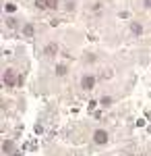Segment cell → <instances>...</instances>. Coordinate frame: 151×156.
<instances>
[{
	"label": "cell",
	"mask_w": 151,
	"mask_h": 156,
	"mask_svg": "<svg viewBox=\"0 0 151 156\" xmlns=\"http://www.w3.org/2000/svg\"><path fill=\"white\" fill-rule=\"evenodd\" d=\"M66 73H69V67L66 65H56V75L58 77H64Z\"/></svg>",
	"instance_id": "8"
},
{
	"label": "cell",
	"mask_w": 151,
	"mask_h": 156,
	"mask_svg": "<svg viewBox=\"0 0 151 156\" xmlns=\"http://www.w3.org/2000/svg\"><path fill=\"white\" fill-rule=\"evenodd\" d=\"M2 83L6 87H15L17 85V75H15V69H6L2 73Z\"/></svg>",
	"instance_id": "1"
},
{
	"label": "cell",
	"mask_w": 151,
	"mask_h": 156,
	"mask_svg": "<svg viewBox=\"0 0 151 156\" xmlns=\"http://www.w3.org/2000/svg\"><path fill=\"white\" fill-rule=\"evenodd\" d=\"M2 152H4V154H15V142H12V140H4V142H2Z\"/></svg>",
	"instance_id": "4"
},
{
	"label": "cell",
	"mask_w": 151,
	"mask_h": 156,
	"mask_svg": "<svg viewBox=\"0 0 151 156\" xmlns=\"http://www.w3.org/2000/svg\"><path fill=\"white\" fill-rule=\"evenodd\" d=\"M23 36H25V37H33V36H35L33 23H25V25H23Z\"/></svg>",
	"instance_id": "6"
},
{
	"label": "cell",
	"mask_w": 151,
	"mask_h": 156,
	"mask_svg": "<svg viewBox=\"0 0 151 156\" xmlns=\"http://www.w3.org/2000/svg\"><path fill=\"white\" fill-rule=\"evenodd\" d=\"M85 62H95V56H93V54H87V56H85Z\"/></svg>",
	"instance_id": "12"
},
{
	"label": "cell",
	"mask_w": 151,
	"mask_h": 156,
	"mask_svg": "<svg viewBox=\"0 0 151 156\" xmlns=\"http://www.w3.org/2000/svg\"><path fill=\"white\" fill-rule=\"evenodd\" d=\"M44 54H46V56H54V54H58V44H54V42L48 44L46 48H44Z\"/></svg>",
	"instance_id": "5"
},
{
	"label": "cell",
	"mask_w": 151,
	"mask_h": 156,
	"mask_svg": "<svg viewBox=\"0 0 151 156\" xmlns=\"http://www.w3.org/2000/svg\"><path fill=\"white\" fill-rule=\"evenodd\" d=\"M6 23H8V27H17V19L8 17V19H6Z\"/></svg>",
	"instance_id": "11"
},
{
	"label": "cell",
	"mask_w": 151,
	"mask_h": 156,
	"mask_svg": "<svg viewBox=\"0 0 151 156\" xmlns=\"http://www.w3.org/2000/svg\"><path fill=\"white\" fill-rule=\"evenodd\" d=\"M143 6L145 9H151V0H143Z\"/></svg>",
	"instance_id": "14"
},
{
	"label": "cell",
	"mask_w": 151,
	"mask_h": 156,
	"mask_svg": "<svg viewBox=\"0 0 151 156\" xmlns=\"http://www.w3.org/2000/svg\"><path fill=\"white\" fill-rule=\"evenodd\" d=\"M130 31H133L135 36H141V34H143V25L137 23V21H133V23H130Z\"/></svg>",
	"instance_id": "7"
},
{
	"label": "cell",
	"mask_w": 151,
	"mask_h": 156,
	"mask_svg": "<svg viewBox=\"0 0 151 156\" xmlns=\"http://www.w3.org/2000/svg\"><path fill=\"white\" fill-rule=\"evenodd\" d=\"M81 87L83 90H93V87H95V77H93V75H85L81 79Z\"/></svg>",
	"instance_id": "3"
},
{
	"label": "cell",
	"mask_w": 151,
	"mask_h": 156,
	"mask_svg": "<svg viewBox=\"0 0 151 156\" xmlns=\"http://www.w3.org/2000/svg\"><path fill=\"white\" fill-rule=\"evenodd\" d=\"M46 9L56 11V9H58V0H46Z\"/></svg>",
	"instance_id": "9"
},
{
	"label": "cell",
	"mask_w": 151,
	"mask_h": 156,
	"mask_svg": "<svg viewBox=\"0 0 151 156\" xmlns=\"http://www.w3.org/2000/svg\"><path fill=\"white\" fill-rule=\"evenodd\" d=\"M102 104H104V106H110V104H112V98H110V96H104V98H102Z\"/></svg>",
	"instance_id": "10"
},
{
	"label": "cell",
	"mask_w": 151,
	"mask_h": 156,
	"mask_svg": "<svg viewBox=\"0 0 151 156\" xmlns=\"http://www.w3.org/2000/svg\"><path fill=\"white\" fill-rule=\"evenodd\" d=\"M108 140H110V135H108L106 129H95V131H93V142H95L97 146L108 144Z\"/></svg>",
	"instance_id": "2"
},
{
	"label": "cell",
	"mask_w": 151,
	"mask_h": 156,
	"mask_svg": "<svg viewBox=\"0 0 151 156\" xmlns=\"http://www.w3.org/2000/svg\"><path fill=\"white\" fill-rule=\"evenodd\" d=\"M75 9V2H66V11H72Z\"/></svg>",
	"instance_id": "13"
}]
</instances>
